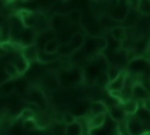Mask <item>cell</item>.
<instances>
[{"label": "cell", "instance_id": "1", "mask_svg": "<svg viewBox=\"0 0 150 135\" xmlns=\"http://www.w3.org/2000/svg\"><path fill=\"white\" fill-rule=\"evenodd\" d=\"M59 85L61 87H70L73 85H76L83 79V72L75 69V68H68V69H62L56 73Z\"/></svg>", "mask_w": 150, "mask_h": 135}, {"label": "cell", "instance_id": "2", "mask_svg": "<svg viewBox=\"0 0 150 135\" xmlns=\"http://www.w3.org/2000/svg\"><path fill=\"white\" fill-rule=\"evenodd\" d=\"M27 99H28V102L35 103L40 108V110H45L46 107L48 106V100H47V96L45 95L43 90H41L36 87H32L28 89Z\"/></svg>", "mask_w": 150, "mask_h": 135}, {"label": "cell", "instance_id": "3", "mask_svg": "<svg viewBox=\"0 0 150 135\" xmlns=\"http://www.w3.org/2000/svg\"><path fill=\"white\" fill-rule=\"evenodd\" d=\"M127 131L129 135H144L148 133L146 123L137 116H132L127 121Z\"/></svg>", "mask_w": 150, "mask_h": 135}, {"label": "cell", "instance_id": "4", "mask_svg": "<svg viewBox=\"0 0 150 135\" xmlns=\"http://www.w3.org/2000/svg\"><path fill=\"white\" fill-rule=\"evenodd\" d=\"M68 26H70L67 15H60V14H54L49 19V29L53 31L54 33H60L61 31L66 29Z\"/></svg>", "mask_w": 150, "mask_h": 135}, {"label": "cell", "instance_id": "5", "mask_svg": "<svg viewBox=\"0 0 150 135\" xmlns=\"http://www.w3.org/2000/svg\"><path fill=\"white\" fill-rule=\"evenodd\" d=\"M127 75H128L127 72L122 70L117 77H115L112 81H109V82L107 83V89L109 90L110 94L116 95V94H118V93L122 90V88L124 87V83H125Z\"/></svg>", "mask_w": 150, "mask_h": 135}, {"label": "cell", "instance_id": "6", "mask_svg": "<svg viewBox=\"0 0 150 135\" xmlns=\"http://www.w3.org/2000/svg\"><path fill=\"white\" fill-rule=\"evenodd\" d=\"M35 39H36V32L34 31V28H23L20 33L19 43L22 47L32 46L35 45Z\"/></svg>", "mask_w": 150, "mask_h": 135}, {"label": "cell", "instance_id": "7", "mask_svg": "<svg viewBox=\"0 0 150 135\" xmlns=\"http://www.w3.org/2000/svg\"><path fill=\"white\" fill-rule=\"evenodd\" d=\"M107 114L109 115V117L115 121V122H121L124 121V119L127 117L125 112L123 110L121 103H116V104H110L107 107Z\"/></svg>", "mask_w": 150, "mask_h": 135}, {"label": "cell", "instance_id": "8", "mask_svg": "<svg viewBox=\"0 0 150 135\" xmlns=\"http://www.w3.org/2000/svg\"><path fill=\"white\" fill-rule=\"evenodd\" d=\"M11 62L15 66V68H16V70H18V73H19L20 76L25 75L28 72V69H29V62L21 55V53L20 54L19 53L15 54Z\"/></svg>", "mask_w": 150, "mask_h": 135}, {"label": "cell", "instance_id": "9", "mask_svg": "<svg viewBox=\"0 0 150 135\" xmlns=\"http://www.w3.org/2000/svg\"><path fill=\"white\" fill-rule=\"evenodd\" d=\"M19 18L25 28H34L35 25V13L28 9H21L19 12Z\"/></svg>", "mask_w": 150, "mask_h": 135}, {"label": "cell", "instance_id": "10", "mask_svg": "<svg viewBox=\"0 0 150 135\" xmlns=\"http://www.w3.org/2000/svg\"><path fill=\"white\" fill-rule=\"evenodd\" d=\"M149 97V92L139 83V82H134L132 86V92H131V99L136 100L137 102L139 101H144L145 99Z\"/></svg>", "mask_w": 150, "mask_h": 135}, {"label": "cell", "instance_id": "11", "mask_svg": "<svg viewBox=\"0 0 150 135\" xmlns=\"http://www.w3.org/2000/svg\"><path fill=\"white\" fill-rule=\"evenodd\" d=\"M39 48L35 45L32 46H27V47H22L21 50V55L30 63V62H38V55H39Z\"/></svg>", "mask_w": 150, "mask_h": 135}, {"label": "cell", "instance_id": "12", "mask_svg": "<svg viewBox=\"0 0 150 135\" xmlns=\"http://www.w3.org/2000/svg\"><path fill=\"white\" fill-rule=\"evenodd\" d=\"M110 36L117 41V42H122L127 39L128 36V32H127V28L123 27V26H115L110 29Z\"/></svg>", "mask_w": 150, "mask_h": 135}, {"label": "cell", "instance_id": "13", "mask_svg": "<svg viewBox=\"0 0 150 135\" xmlns=\"http://www.w3.org/2000/svg\"><path fill=\"white\" fill-rule=\"evenodd\" d=\"M84 40H86V35L84 34H82L81 32H75L73 35H71V38L69 39V45L74 48V50L76 52V50H79V49H81L82 47H83V43H84Z\"/></svg>", "mask_w": 150, "mask_h": 135}, {"label": "cell", "instance_id": "14", "mask_svg": "<svg viewBox=\"0 0 150 135\" xmlns=\"http://www.w3.org/2000/svg\"><path fill=\"white\" fill-rule=\"evenodd\" d=\"M121 106L123 108V110L125 112L127 115H135L139 108V104L136 100L134 99H129V100H125V101H122L121 102Z\"/></svg>", "mask_w": 150, "mask_h": 135}, {"label": "cell", "instance_id": "15", "mask_svg": "<svg viewBox=\"0 0 150 135\" xmlns=\"http://www.w3.org/2000/svg\"><path fill=\"white\" fill-rule=\"evenodd\" d=\"M146 66H148V61L146 60H143L141 58H137V59H134L129 62V69H132L135 73H145V69H146Z\"/></svg>", "mask_w": 150, "mask_h": 135}, {"label": "cell", "instance_id": "16", "mask_svg": "<svg viewBox=\"0 0 150 135\" xmlns=\"http://www.w3.org/2000/svg\"><path fill=\"white\" fill-rule=\"evenodd\" d=\"M107 109H108L107 104L103 101H100V100L90 102V106H89V112L91 113V116L93 115H98V114H107Z\"/></svg>", "mask_w": 150, "mask_h": 135}, {"label": "cell", "instance_id": "17", "mask_svg": "<svg viewBox=\"0 0 150 135\" xmlns=\"http://www.w3.org/2000/svg\"><path fill=\"white\" fill-rule=\"evenodd\" d=\"M107 120V114H98V115H93L90 119H88V128L89 129H95L100 128L104 124Z\"/></svg>", "mask_w": 150, "mask_h": 135}, {"label": "cell", "instance_id": "18", "mask_svg": "<svg viewBox=\"0 0 150 135\" xmlns=\"http://www.w3.org/2000/svg\"><path fill=\"white\" fill-rule=\"evenodd\" d=\"M14 92H15V80L14 79H9L0 85V95L8 96V95L14 94Z\"/></svg>", "mask_w": 150, "mask_h": 135}, {"label": "cell", "instance_id": "19", "mask_svg": "<svg viewBox=\"0 0 150 135\" xmlns=\"http://www.w3.org/2000/svg\"><path fill=\"white\" fill-rule=\"evenodd\" d=\"M59 59L57 54H49L46 53L45 50H39V55H38V63H52V62H56Z\"/></svg>", "mask_w": 150, "mask_h": 135}, {"label": "cell", "instance_id": "20", "mask_svg": "<svg viewBox=\"0 0 150 135\" xmlns=\"http://www.w3.org/2000/svg\"><path fill=\"white\" fill-rule=\"evenodd\" d=\"M59 46H60L59 40L56 38H52V39L46 41V43L43 45L42 50H45L46 53H49V54H57Z\"/></svg>", "mask_w": 150, "mask_h": 135}, {"label": "cell", "instance_id": "21", "mask_svg": "<svg viewBox=\"0 0 150 135\" xmlns=\"http://www.w3.org/2000/svg\"><path fill=\"white\" fill-rule=\"evenodd\" d=\"M82 12L79 8H74L71 11H69V13L67 14V19L69 21L70 25L75 26V25H80L82 21Z\"/></svg>", "mask_w": 150, "mask_h": 135}, {"label": "cell", "instance_id": "22", "mask_svg": "<svg viewBox=\"0 0 150 135\" xmlns=\"http://www.w3.org/2000/svg\"><path fill=\"white\" fill-rule=\"evenodd\" d=\"M28 82L27 80H25L22 76H20L19 79H15V90L20 94V95H27L28 93Z\"/></svg>", "mask_w": 150, "mask_h": 135}, {"label": "cell", "instance_id": "23", "mask_svg": "<svg viewBox=\"0 0 150 135\" xmlns=\"http://www.w3.org/2000/svg\"><path fill=\"white\" fill-rule=\"evenodd\" d=\"M122 72L121 67L118 66H115V65H108L107 69H105V75H107V79L108 81H112L115 77H117L120 75V73Z\"/></svg>", "mask_w": 150, "mask_h": 135}, {"label": "cell", "instance_id": "24", "mask_svg": "<svg viewBox=\"0 0 150 135\" xmlns=\"http://www.w3.org/2000/svg\"><path fill=\"white\" fill-rule=\"evenodd\" d=\"M74 53H75V50H74V48L69 43H60L59 49H57V55L70 58Z\"/></svg>", "mask_w": 150, "mask_h": 135}, {"label": "cell", "instance_id": "25", "mask_svg": "<svg viewBox=\"0 0 150 135\" xmlns=\"http://www.w3.org/2000/svg\"><path fill=\"white\" fill-rule=\"evenodd\" d=\"M43 83L46 85L47 89H50V90H53V89H55V87L60 86L59 81H57L56 74H48V75H46L45 79H43Z\"/></svg>", "mask_w": 150, "mask_h": 135}, {"label": "cell", "instance_id": "26", "mask_svg": "<svg viewBox=\"0 0 150 135\" xmlns=\"http://www.w3.org/2000/svg\"><path fill=\"white\" fill-rule=\"evenodd\" d=\"M89 106L90 103H84V102H80L75 106V109L71 112L76 117H81V116H84L88 112H89Z\"/></svg>", "mask_w": 150, "mask_h": 135}, {"label": "cell", "instance_id": "27", "mask_svg": "<svg viewBox=\"0 0 150 135\" xmlns=\"http://www.w3.org/2000/svg\"><path fill=\"white\" fill-rule=\"evenodd\" d=\"M64 135H82V127H81V124L76 121V122H74L71 124L66 126Z\"/></svg>", "mask_w": 150, "mask_h": 135}, {"label": "cell", "instance_id": "28", "mask_svg": "<svg viewBox=\"0 0 150 135\" xmlns=\"http://www.w3.org/2000/svg\"><path fill=\"white\" fill-rule=\"evenodd\" d=\"M136 11L142 15H150V0H138Z\"/></svg>", "mask_w": 150, "mask_h": 135}, {"label": "cell", "instance_id": "29", "mask_svg": "<svg viewBox=\"0 0 150 135\" xmlns=\"http://www.w3.org/2000/svg\"><path fill=\"white\" fill-rule=\"evenodd\" d=\"M22 127H23V129L27 130L28 133H32V131H35V130L39 129V126H38V122L35 121V119H27V120H23Z\"/></svg>", "mask_w": 150, "mask_h": 135}, {"label": "cell", "instance_id": "30", "mask_svg": "<svg viewBox=\"0 0 150 135\" xmlns=\"http://www.w3.org/2000/svg\"><path fill=\"white\" fill-rule=\"evenodd\" d=\"M4 70L7 73V75H8L11 79H14V80H15V79L20 77V75H19V73H18L15 66H14L12 62H7V63L4 66Z\"/></svg>", "mask_w": 150, "mask_h": 135}, {"label": "cell", "instance_id": "31", "mask_svg": "<svg viewBox=\"0 0 150 135\" xmlns=\"http://www.w3.org/2000/svg\"><path fill=\"white\" fill-rule=\"evenodd\" d=\"M74 122H76V116H75L71 112H66V113H63V123H66V124L68 126V124H71V123H74Z\"/></svg>", "mask_w": 150, "mask_h": 135}, {"label": "cell", "instance_id": "32", "mask_svg": "<svg viewBox=\"0 0 150 135\" xmlns=\"http://www.w3.org/2000/svg\"><path fill=\"white\" fill-rule=\"evenodd\" d=\"M35 113L34 112H32L30 109H28V108H23L22 110H21V113H20V117L22 119V120H27V119H34L35 117Z\"/></svg>", "mask_w": 150, "mask_h": 135}, {"label": "cell", "instance_id": "33", "mask_svg": "<svg viewBox=\"0 0 150 135\" xmlns=\"http://www.w3.org/2000/svg\"><path fill=\"white\" fill-rule=\"evenodd\" d=\"M9 79H11V77L7 75V73L4 70V68H1V69H0V85H1V83H4L5 81L9 80Z\"/></svg>", "mask_w": 150, "mask_h": 135}, {"label": "cell", "instance_id": "34", "mask_svg": "<svg viewBox=\"0 0 150 135\" xmlns=\"http://www.w3.org/2000/svg\"><path fill=\"white\" fill-rule=\"evenodd\" d=\"M142 107H143L146 112L150 113V97H148V99H145L144 101H142Z\"/></svg>", "mask_w": 150, "mask_h": 135}, {"label": "cell", "instance_id": "35", "mask_svg": "<svg viewBox=\"0 0 150 135\" xmlns=\"http://www.w3.org/2000/svg\"><path fill=\"white\" fill-rule=\"evenodd\" d=\"M4 23H5V19H4V16H2V14H1V12H0V27H1Z\"/></svg>", "mask_w": 150, "mask_h": 135}, {"label": "cell", "instance_id": "36", "mask_svg": "<svg viewBox=\"0 0 150 135\" xmlns=\"http://www.w3.org/2000/svg\"><path fill=\"white\" fill-rule=\"evenodd\" d=\"M93 1H95V2H102V1H105V0H93Z\"/></svg>", "mask_w": 150, "mask_h": 135}, {"label": "cell", "instance_id": "37", "mask_svg": "<svg viewBox=\"0 0 150 135\" xmlns=\"http://www.w3.org/2000/svg\"><path fill=\"white\" fill-rule=\"evenodd\" d=\"M1 108H2V101L0 100V110H1Z\"/></svg>", "mask_w": 150, "mask_h": 135}, {"label": "cell", "instance_id": "38", "mask_svg": "<svg viewBox=\"0 0 150 135\" xmlns=\"http://www.w3.org/2000/svg\"><path fill=\"white\" fill-rule=\"evenodd\" d=\"M5 1H7V2H8V1H11V0H5Z\"/></svg>", "mask_w": 150, "mask_h": 135}]
</instances>
